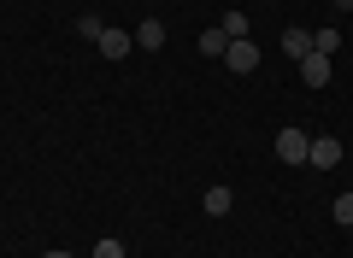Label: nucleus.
I'll use <instances>...</instances> for the list:
<instances>
[{"label":"nucleus","instance_id":"2","mask_svg":"<svg viewBox=\"0 0 353 258\" xmlns=\"http://www.w3.org/2000/svg\"><path fill=\"white\" fill-rule=\"evenodd\" d=\"M306 164H312V171H336V164H341V141H336V136H312Z\"/></svg>","mask_w":353,"mask_h":258},{"label":"nucleus","instance_id":"8","mask_svg":"<svg viewBox=\"0 0 353 258\" xmlns=\"http://www.w3.org/2000/svg\"><path fill=\"white\" fill-rule=\"evenodd\" d=\"M224 47H230V36H224V30H206V36H201V53H206V59H218Z\"/></svg>","mask_w":353,"mask_h":258},{"label":"nucleus","instance_id":"5","mask_svg":"<svg viewBox=\"0 0 353 258\" xmlns=\"http://www.w3.org/2000/svg\"><path fill=\"white\" fill-rule=\"evenodd\" d=\"M301 83H312V88L330 83V59H324V53H306V59H301Z\"/></svg>","mask_w":353,"mask_h":258},{"label":"nucleus","instance_id":"14","mask_svg":"<svg viewBox=\"0 0 353 258\" xmlns=\"http://www.w3.org/2000/svg\"><path fill=\"white\" fill-rule=\"evenodd\" d=\"M94 258H124V246H118V241H101V246H94Z\"/></svg>","mask_w":353,"mask_h":258},{"label":"nucleus","instance_id":"12","mask_svg":"<svg viewBox=\"0 0 353 258\" xmlns=\"http://www.w3.org/2000/svg\"><path fill=\"white\" fill-rule=\"evenodd\" d=\"M77 30H83L88 41H101V30H106V24H101V18H94V12H83V24H77Z\"/></svg>","mask_w":353,"mask_h":258},{"label":"nucleus","instance_id":"10","mask_svg":"<svg viewBox=\"0 0 353 258\" xmlns=\"http://www.w3.org/2000/svg\"><path fill=\"white\" fill-rule=\"evenodd\" d=\"M218 30H224L230 41H241V36H248V18H241V12H224V24H218Z\"/></svg>","mask_w":353,"mask_h":258},{"label":"nucleus","instance_id":"3","mask_svg":"<svg viewBox=\"0 0 353 258\" xmlns=\"http://www.w3.org/2000/svg\"><path fill=\"white\" fill-rule=\"evenodd\" d=\"M224 65H230V71H236V76H248L253 65H259V47H253L248 36H241V41H230V47H224Z\"/></svg>","mask_w":353,"mask_h":258},{"label":"nucleus","instance_id":"11","mask_svg":"<svg viewBox=\"0 0 353 258\" xmlns=\"http://www.w3.org/2000/svg\"><path fill=\"white\" fill-rule=\"evenodd\" d=\"M336 47H341V36H336V30H318V36H312V53H324V59H330Z\"/></svg>","mask_w":353,"mask_h":258},{"label":"nucleus","instance_id":"9","mask_svg":"<svg viewBox=\"0 0 353 258\" xmlns=\"http://www.w3.org/2000/svg\"><path fill=\"white\" fill-rule=\"evenodd\" d=\"M230 206H236V200H230V188H212V194H206V211H212V217H224Z\"/></svg>","mask_w":353,"mask_h":258},{"label":"nucleus","instance_id":"13","mask_svg":"<svg viewBox=\"0 0 353 258\" xmlns=\"http://www.w3.org/2000/svg\"><path fill=\"white\" fill-rule=\"evenodd\" d=\"M336 223H353V194H341V200H336Z\"/></svg>","mask_w":353,"mask_h":258},{"label":"nucleus","instance_id":"15","mask_svg":"<svg viewBox=\"0 0 353 258\" xmlns=\"http://www.w3.org/2000/svg\"><path fill=\"white\" fill-rule=\"evenodd\" d=\"M41 258H71V252H41Z\"/></svg>","mask_w":353,"mask_h":258},{"label":"nucleus","instance_id":"6","mask_svg":"<svg viewBox=\"0 0 353 258\" xmlns=\"http://www.w3.org/2000/svg\"><path fill=\"white\" fill-rule=\"evenodd\" d=\"M136 47H165V24H159V18H141V24H136Z\"/></svg>","mask_w":353,"mask_h":258},{"label":"nucleus","instance_id":"7","mask_svg":"<svg viewBox=\"0 0 353 258\" xmlns=\"http://www.w3.org/2000/svg\"><path fill=\"white\" fill-rule=\"evenodd\" d=\"M283 53H289V59H306V53H312V30H289V36H283Z\"/></svg>","mask_w":353,"mask_h":258},{"label":"nucleus","instance_id":"1","mask_svg":"<svg viewBox=\"0 0 353 258\" xmlns=\"http://www.w3.org/2000/svg\"><path fill=\"white\" fill-rule=\"evenodd\" d=\"M306 147H312L306 129H277V159L283 164H306Z\"/></svg>","mask_w":353,"mask_h":258},{"label":"nucleus","instance_id":"4","mask_svg":"<svg viewBox=\"0 0 353 258\" xmlns=\"http://www.w3.org/2000/svg\"><path fill=\"white\" fill-rule=\"evenodd\" d=\"M130 41H136L130 30H101V53L106 59H130Z\"/></svg>","mask_w":353,"mask_h":258}]
</instances>
